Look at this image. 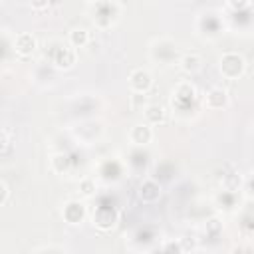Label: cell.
Instances as JSON below:
<instances>
[{"label": "cell", "mask_w": 254, "mask_h": 254, "mask_svg": "<svg viewBox=\"0 0 254 254\" xmlns=\"http://www.w3.org/2000/svg\"><path fill=\"white\" fill-rule=\"evenodd\" d=\"M117 222V212L113 208H99L95 214H93V224L101 230H109L113 228Z\"/></svg>", "instance_id": "obj_7"}, {"label": "cell", "mask_w": 254, "mask_h": 254, "mask_svg": "<svg viewBox=\"0 0 254 254\" xmlns=\"http://www.w3.org/2000/svg\"><path fill=\"white\" fill-rule=\"evenodd\" d=\"M246 69V62L240 54H234V52H226L222 58H220V73L226 77V79H238Z\"/></svg>", "instance_id": "obj_1"}, {"label": "cell", "mask_w": 254, "mask_h": 254, "mask_svg": "<svg viewBox=\"0 0 254 254\" xmlns=\"http://www.w3.org/2000/svg\"><path fill=\"white\" fill-rule=\"evenodd\" d=\"M79 190H81V194H83V196H91V194H93V190H95L93 181H89V179L81 181V183H79Z\"/></svg>", "instance_id": "obj_13"}, {"label": "cell", "mask_w": 254, "mask_h": 254, "mask_svg": "<svg viewBox=\"0 0 254 254\" xmlns=\"http://www.w3.org/2000/svg\"><path fill=\"white\" fill-rule=\"evenodd\" d=\"M0 190H2V196H0V204L4 206V204H6V200H8V192H10V190H8V185H6L4 181L0 183Z\"/></svg>", "instance_id": "obj_15"}, {"label": "cell", "mask_w": 254, "mask_h": 254, "mask_svg": "<svg viewBox=\"0 0 254 254\" xmlns=\"http://www.w3.org/2000/svg\"><path fill=\"white\" fill-rule=\"evenodd\" d=\"M228 4H230L234 10H242V8H246V6L250 4V0H228Z\"/></svg>", "instance_id": "obj_14"}, {"label": "cell", "mask_w": 254, "mask_h": 254, "mask_svg": "<svg viewBox=\"0 0 254 254\" xmlns=\"http://www.w3.org/2000/svg\"><path fill=\"white\" fill-rule=\"evenodd\" d=\"M48 2H50V0H30V4H32L34 10H44V8L48 6Z\"/></svg>", "instance_id": "obj_16"}, {"label": "cell", "mask_w": 254, "mask_h": 254, "mask_svg": "<svg viewBox=\"0 0 254 254\" xmlns=\"http://www.w3.org/2000/svg\"><path fill=\"white\" fill-rule=\"evenodd\" d=\"M159 196H161V187H159V183H155L153 179L143 181V185H141V189H139V198H141L143 202L151 204V202H157Z\"/></svg>", "instance_id": "obj_5"}, {"label": "cell", "mask_w": 254, "mask_h": 254, "mask_svg": "<svg viewBox=\"0 0 254 254\" xmlns=\"http://www.w3.org/2000/svg\"><path fill=\"white\" fill-rule=\"evenodd\" d=\"M36 46H38V42H36V38L32 36V34H28V32H24V34H18L16 38H14V50L20 54V56H32L34 54V50H36Z\"/></svg>", "instance_id": "obj_4"}, {"label": "cell", "mask_w": 254, "mask_h": 254, "mask_svg": "<svg viewBox=\"0 0 254 254\" xmlns=\"http://www.w3.org/2000/svg\"><path fill=\"white\" fill-rule=\"evenodd\" d=\"M145 119H147V123H151V125L163 123V121L167 119V111H165V107L159 105V103H149V105L145 107Z\"/></svg>", "instance_id": "obj_9"}, {"label": "cell", "mask_w": 254, "mask_h": 254, "mask_svg": "<svg viewBox=\"0 0 254 254\" xmlns=\"http://www.w3.org/2000/svg\"><path fill=\"white\" fill-rule=\"evenodd\" d=\"M54 64H56L60 69H69V67H73V64H75V52H73L71 48L60 50L58 56L54 58Z\"/></svg>", "instance_id": "obj_10"}, {"label": "cell", "mask_w": 254, "mask_h": 254, "mask_svg": "<svg viewBox=\"0 0 254 254\" xmlns=\"http://www.w3.org/2000/svg\"><path fill=\"white\" fill-rule=\"evenodd\" d=\"M200 65H202V60H200L198 54H187V56L181 58V69L185 73H190L192 75V73H196L200 69Z\"/></svg>", "instance_id": "obj_11"}, {"label": "cell", "mask_w": 254, "mask_h": 254, "mask_svg": "<svg viewBox=\"0 0 254 254\" xmlns=\"http://www.w3.org/2000/svg\"><path fill=\"white\" fill-rule=\"evenodd\" d=\"M62 214H64L65 222H69V224H79V222L83 220V216H85V208H83L81 202H77V200H69V202L64 206Z\"/></svg>", "instance_id": "obj_6"}, {"label": "cell", "mask_w": 254, "mask_h": 254, "mask_svg": "<svg viewBox=\"0 0 254 254\" xmlns=\"http://www.w3.org/2000/svg\"><path fill=\"white\" fill-rule=\"evenodd\" d=\"M163 250H175V252H183V246L179 242H171V244H165Z\"/></svg>", "instance_id": "obj_17"}, {"label": "cell", "mask_w": 254, "mask_h": 254, "mask_svg": "<svg viewBox=\"0 0 254 254\" xmlns=\"http://www.w3.org/2000/svg\"><path fill=\"white\" fill-rule=\"evenodd\" d=\"M87 40H89V34H87V30H83V28H73V30L69 32V44H71L73 48H83V46L87 44Z\"/></svg>", "instance_id": "obj_12"}, {"label": "cell", "mask_w": 254, "mask_h": 254, "mask_svg": "<svg viewBox=\"0 0 254 254\" xmlns=\"http://www.w3.org/2000/svg\"><path fill=\"white\" fill-rule=\"evenodd\" d=\"M129 139L135 145H147V143H151V139H153L151 123H135L131 127V131H129Z\"/></svg>", "instance_id": "obj_3"}, {"label": "cell", "mask_w": 254, "mask_h": 254, "mask_svg": "<svg viewBox=\"0 0 254 254\" xmlns=\"http://www.w3.org/2000/svg\"><path fill=\"white\" fill-rule=\"evenodd\" d=\"M129 85H131V89L137 91V93H147V91L151 89V85H153V77H151V73H149L147 69L139 67V69H133V71H131V75H129Z\"/></svg>", "instance_id": "obj_2"}, {"label": "cell", "mask_w": 254, "mask_h": 254, "mask_svg": "<svg viewBox=\"0 0 254 254\" xmlns=\"http://www.w3.org/2000/svg\"><path fill=\"white\" fill-rule=\"evenodd\" d=\"M226 103H228V93H226V89H222V87H212V89L206 93L204 105H206L208 109H222Z\"/></svg>", "instance_id": "obj_8"}]
</instances>
